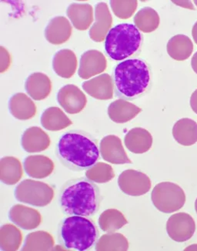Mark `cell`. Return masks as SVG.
<instances>
[{
    "label": "cell",
    "instance_id": "ffe728a7",
    "mask_svg": "<svg viewBox=\"0 0 197 251\" xmlns=\"http://www.w3.org/2000/svg\"><path fill=\"white\" fill-rule=\"evenodd\" d=\"M25 174L35 179H43L52 174L54 171V163L50 158L43 155H32L24 160Z\"/></svg>",
    "mask_w": 197,
    "mask_h": 251
},
{
    "label": "cell",
    "instance_id": "e0dca14e",
    "mask_svg": "<svg viewBox=\"0 0 197 251\" xmlns=\"http://www.w3.org/2000/svg\"><path fill=\"white\" fill-rule=\"evenodd\" d=\"M49 135L39 126H32L22 135L21 145L27 152H39L46 151L50 146Z\"/></svg>",
    "mask_w": 197,
    "mask_h": 251
},
{
    "label": "cell",
    "instance_id": "4dcf8cb0",
    "mask_svg": "<svg viewBox=\"0 0 197 251\" xmlns=\"http://www.w3.org/2000/svg\"><path fill=\"white\" fill-rule=\"evenodd\" d=\"M23 242V234L13 225H4L0 229V248L4 251H15L20 249Z\"/></svg>",
    "mask_w": 197,
    "mask_h": 251
},
{
    "label": "cell",
    "instance_id": "52a82bcc",
    "mask_svg": "<svg viewBox=\"0 0 197 251\" xmlns=\"http://www.w3.org/2000/svg\"><path fill=\"white\" fill-rule=\"evenodd\" d=\"M15 198L31 206H46L52 202L54 190L50 185L34 179H24L15 189Z\"/></svg>",
    "mask_w": 197,
    "mask_h": 251
},
{
    "label": "cell",
    "instance_id": "277c9868",
    "mask_svg": "<svg viewBox=\"0 0 197 251\" xmlns=\"http://www.w3.org/2000/svg\"><path fill=\"white\" fill-rule=\"evenodd\" d=\"M99 232L95 224L82 216L66 217L58 227V241L70 251H88L98 241Z\"/></svg>",
    "mask_w": 197,
    "mask_h": 251
},
{
    "label": "cell",
    "instance_id": "603a6c76",
    "mask_svg": "<svg viewBox=\"0 0 197 251\" xmlns=\"http://www.w3.org/2000/svg\"><path fill=\"white\" fill-rule=\"evenodd\" d=\"M67 14L78 30H86L94 21V9L90 4H70L67 8Z\"/></svg>",
    "mask_w": 197,
    "mask_h": 251
},
{
    "label": "cell",
    "instance_id": "4fadbf2b",
    "mask_svg": "<svg viewBox=\"0 0 197 251\" xmlns=\"http://www.w3.org/2000/svg\"><path fill=\"white\" fill-rule=\"evenodd\" d=\"M113 25V17L107 4L99 2L95 6V22L90 27V39L97 43H101L106 39Z\"/></svg>",
    "mask_w": 197,
    "mask_h": 251
},
{
    "label": "cell",
    "instance_id": "b9f144b4",
    "mask_svg": "<svg viewBox=\"0 0 197 251\" xmlns=\"http://www.w3.org/2000/svg\"><path fill=\"white\" fill-rule=\"evenodd\" d=\"M194 2H195L196 5H197V0H195V1H194Z\"/></svg>",
    "mask_w": 197,
    "mask_h": 251
},
{
    "label": "cell",
    "instance_id": "30bf717a",
    "mask_svg": "<svg viewBox=\"0 0 197 251\" xmlns=\"http://www.w3.org/2000/svg\"><path fill=\"white\" fill-rule=\"evenodd\" d=\"M57 101L63 110L70 114L80 113L87 103L83 92L74 84L66 85L59 90Z\"/></svg>",
    "mask_w": 197,
    "mask_h": 251
},
{
    "label": "cell",
    "instance_id": "484cf974",
    "mask_svg": "<svg viewBox=\"0 0 197 251\" xmlns=\"http://www.w3.org/2000/svg\"><path fill=\"white\" fill-rule=\"evenodd\" d=\"M167 50L171 58L177 61H184L191 56L194 44L190 37L186 35H176L169 40Z\"/></svg>",
    "mask_w": 197,
    "mask_h": 251
},
{
    "label": "cell",
    "instance_id": "3957f363",
    "mask_svg": "<svg viewBox=\"0 0 197 251\" xmlns=\"http://www.w3.org/2000/svg\"><path fill=\"white\" fill-rule=\"evenodd\" d=\"M152 76L150 66L144 59H125L113 70L115 95L125 100L139 99L150 90Z\"/></svg>",
    "mask_w": 197,
    "mask_h": 251
},
{
    "label": "cell",
    "instance_id": "4316f807",
    "mask_svg": "<svg viewBox=\"0 0 197 251\" xmlns=\"http://www.w3.org/2000/svg\"><path fill=\"white\" fill-rule=\"evenodd\" d=\"M24 175L21 162L14 156H4L0 160V179L6 185H14Z\"/></svg>",
    "mask_w": 197,
    "mask_h": 251
},
{
    "label": "cell",
    "instance_id": "ab89813d",
    "mask_svg": "<svg viewBox=\"0 0 197 251\" xmlns=\"http://www.w3.org/2000/svg\"><path fill=\"white\" fill-rule=\"evenodd\" d=\"M193 38H194V42L197 44V22L194 24L192 29Z\"/></svg>",
    "mask_w": 197,
    "mask_h": 251
},
{
    "label": "cell",
    "instance_id": "60d3db41",
    "mask_svg": "<svg viewBox=\"0 0 197 251\" xmlns=\"http://www.w3.org/2000/svg\"><path fill=\"white\" fill-rule=\"evenodd\" d=\"M195 210L197 213V200H196V202H195Z\"/></svg>",
    "mask_w": 197,
    "mask_h": 251
},
{
    "label": "cell",
    "instance_id": "d590c367",
    "mask_svg": "<svg viewBox=\"0 0 197 251\" xmlns=\"http://www.w3.org/2000/svg\"><path fill=\"white\" fill-rule=\"evenodd\" d=\"M1 49V58H0V62H1V65H0V73H4L9 69V66L11 63V57L9 55V52L7 50H5L3 47H0Z\"/></svg>",
    "mask_w": 197,
    "mask_h": 251
},
{
    "label": "cell",
    "instance_id": "836d02e7",
    "mask_svg": "<svg viewBox=\"0 0 197 251\" xmlns=\"http://www.w3.org/2000/svg\"><path fill=\"white\" fill-rule=\"evenodd\" d=\"M85 175L92 181L98 183H108L115 177L113 167L102 162H98L87 170Z\"/></svg>",
    "mask_w": 197,
    "mask_h": 251
},
{
    "label": "cell",
    "instance_id": "d6986e66",
    "mask_svg": "<svg viewBox=\"0 0 197 251\" xmlns=\"http://www.w3.org/2000/svg\"><path fill=\"white\" fill-rule=\"evenodd\" d=\"M124 144L131 152L142 154L151 149L152 136L149 131L144 128H133L125 134Z\"/></svg>",
    "mask_w": 197,
    "mask_h": 251
},
{
    "label": "cell",
    "instance_id": "d4e9b609",
    "mask_svg": "<svg viewBox=\"0 0 197 251\" xmlns=\"http://www.w3.org/2000/svg\"><path fill=\"white\" fill-rule=\"evenodd\" d=\"M172 136L180 145L185 147L194 145L197 142V123L192 119H180L174 124Z\"/></svg>",
    "mask_w": 197,
    "mask_h": 251
},
{
    "label": "cell",
    "instance_id": "f546056e",
    "mask_svg": "<svg viewBox=\"0 0 197 251\" xmlns=\"http://www.w3.org/2000/svg\"><path fill=\"white\" fill-rule=\"evenodd\" d=\"M54 245V239L50 233L40 230L32 232L26 236L22 251H50Z\"/></svg>",
    "mask_w": 197,
    "mask_h": 251
},
{
    "label": "cell",
    "instance_id": "e575fe53",
    "mask_svg": "<svg viewBox=\"0 0 197 251\" xmlns=\"http://www.w3.org/2000/svg\"><path fill=\"white\" fill-rule=\"evenodd\" d=\"M112 10L113 13L121 20H127L134 14L138 2L137 1H110Z\"/></svg>",
    "mask_w": 197,
    "mask_h": 251
},
{
    "label": "cell",
    "instance_id": "2e32d148",
    "mask_svg": "<svg viewBox=\"0 0 197 251\" xmlns=\"http://www.w3.org/2000/svg\"><path fill=\"white\" fill-rule=\"evenodd\" d=\"M72 30V25L66 17L56 16L46 27V40L52 45H61L70 40Z\"/></svg>",
    "mask_w": 197,
    "mask_h": 251
},
{
    "label": "cell",
    "instance_id": "ac0fdd59",
    "mask_svg": "<svg viewBox=\"0 0 197 251\" xmlns=\"http://www.w3.org/2000/svg\"><path fill=\"white\" fill-rule=\"evenodd\" d=\"M25 89L28 95L36 101L47 99L52 91V82L43 73H34L27 77Z\"/></svg>",
    "mask_w": 197,
    "mask_h": 251
},
{
    "label": "cell",
    "instance_id": "7a4b0ae2",
    "mask_svg": "<svg viewBox=\"0 0 197 251\" xmlns=\"http://www.w3.org/2000/svg\"><path fill=\"white\" fill-rule=\"evenodd\" d=\"M102 199L98 186L87 177H81L64 183L59 202L65 215L92 217L100 208Z\"/></svg>",
    "mask_w": 197,
    "mask_h": 251
},
{
    "label": "cell",
    "instance_id": "d6a6232c",
    "mask_svg": "<svg viewBox=\"0 0 197 251\" xmlns=\"http://www.w3.org/2000/svg\"><path fill=\"white\" fill-rule=\"evenodd\" d=\"M96 251H127L129 242L122 233H108L97 241Z\"/></svg>",
    "mask_w": 197,
    "mask_h": 251
},
{
    "label": "cell",
    "instance_id": "8d00e7d4",
    "mask_svg": "<svg viewBox=\"0 0 197 251\" xmlns=\"http://www.w3.org/2000/svg\"><path fill=\"white\" fill-rule=\"evenodd\" d=\"M174 4L182 6L183 8H187V9H192V10H195L194 5L192 2L190 1H172Z\"/></svg>",
    "mask_w": 197,
    "mask_h": 251
},
{
    "label": "cell",
    "instance_id": "8fae6325",
    "mask_svg": "<svg viewBox=\"0 0 197 251\" xmlns=\"http://www.w3.org/2000/svg\"><path fill=\"white\" fill-rule=\"evenodd\" d=\"M99 151L105 161L113 164L132 163L124 150L122 141L115 135H108L102 139L99 144Z\"/></svg>",
    "mask_w": 197,
    "mask_h": 251
},
{
    "label": "cell",
    "instance_id": "83f0119b",
    "mask_svg": "<svg viewBox=\"0 0 197 251\" xmlns=\"http://www.w3.org/2000/svg\"><path fill=\"white\" fill-rule=\"evenodd\" d=\"M41 124L43 128L49 131H59L72 125V121L61 109L56 106L47 108L42 113Z\"/></svg>",
    "mask_w": 197,
    "mask_h": 251
},
{
    "label": "cell",
    "instance_id": "6da1fadb",
    "mask_svg": "<svg viewBox=\"0 0 197 251\" xmlns=\"http://www.w3.org/2000/svg\"><path fill=\"white\" fill-rule=\"evenodd\" d=\"M56 154L65 167L75 172L87 171L100 159L97 140L86 131L79 129L67 131L60 136Z\"/></svg>",
    "mask_w": 197,
    "mask_h": 251
},
{
    "label": "cell",
    "instance_id": "9c48e42d",
    "mask_svg": "<svg viewBox=\"0 0 197 251\" xmlns=\"http://www.w3.org/2000/svg\"><path fill=\"white\" fill-rule=\"evenodd\" d=\"M196 230L194 218L187 213H177L169 218L167 231L172 241L183 243L191 239Z\"/></svg>",
    "mask_w": 197,
    "mask_h": 251
},
{
    "label": "cell",
    "instance_id": "9a60e30c",
    "mask_svg": "<svg viewBox=\"0 0 197 251\" xmlns=\"http://www.w3.org/2000/svg\"><path fill=\"white\" fill-rule=\"evenodd\" d=\"M84 91L90 97L99 100H107L113 98L114 83L113 77L107 74H101L82 85Z\"/></svg>",
    "mask_w": 197,
    "mask_h": 251
},
{
    "label": "cell",
    "instance_id": "5bb4252c",
    "mask_svg": "<svg viewBox=\"0 0 197 251\" xmlns=\"http://www.w3.org/2000/svg\"><path fill=\"white\" fill-rule=\"evenodd\" d=\"M9 218L16 226L25 230H34L42 222L40 212L22 204H16L11 207Z\"/></svg>",
    "mask_w": 197,
    "mask_h": 251
},
{
    "label": "cell",
    "instance_id": "8992f818",
    "mask_svg": "<svg viewBox=\"0 0 197 251\" xmlns=\"http://www.w3.org/2000/svg\"><path fill=\"white\" fill-rule=\"evenodd\" d=\"M151 200L158 210L171 214L183 208L186 203V194L176 183L162 182L152 190Z\"/></svg>",
    "mask_w": 197,
    "mask_h": 251
},
{
    "label": "cell",
    "instance_id": "1f68e13d",
    "mask_svg": "<svg viewBox=\"0 0 197 251\" xmlns=\"http://www.w3.org/2000/svg\"><path fill=\"white\" fill-rule=\"evenodd\" d=\"M135 25L142 32L150 33L160 25V19L157 12L151 7H144L135 15Z\"/></svg>",
    "mask_w": 197,
    "mask_h": 251
},
{
    "label": "cell",
    "instance_id": "7c38bea8",
    "mask_svg": "<svg viewBox=\"0 0 197 251\" xmlns=\"http://www.w3.org/2000/svg\"><path fill=\"white\" fill-rule=\"evenodd\" d=\"M107 67V60L100 51L90 50L82 54L78 75L83 79L102 74Z\"/></svg>",
    "mask_w": 197,
    "mask_h": 251
},
{
    "label": "cell",
    "instance_id": "5b68a950",
    "mask_svg": "<svg viewBox=\"0 0 197 251\" xmlns=\"http://www.w3.org/2000/svg\"><path fill=\"white\" fill-rule=\"evenodd\" d=\"M144 43L140 29L131 24H121L113 27L105 39L106 55L115 61L138 56Z\"/></svg>",
    "mask_w": 197,
    "mask_h": 251
},
{
    "label": "cell",
    "instance_id": "ba28073f",
    "mask_svg": "<svg viewBox=\"0 0 197 251\" xmlns=\"http://www.w3.org/2000/svg\"><path fill=\"white\" fill-rule=\"evenodd\" d=\"M118 185L123 194L132 197H140L149 192L152 183L147 174L129 169L120 174Z\"/></svg>",
    "mask_w": 197,
    "mask_h": 251
},
{
    "label": "cell",
    "instance_id": "7402d4cb",
    "mask_svg": "<svg viewBox=\"0 0 197 251\" xmlns=\"http://www.w3.org/2000/svg\"><path fill=\"white\" fill-rule=\"evenodd\" d=\"M52 68L59 76L70 79L77 68V58L75 52L68 49L58 51L52 59Z\"/></svg>",
    "mask_w": 197,
    "mask_h": 251
},
{
    "label": "cell",
    "instance_id": "f1b7e54d",
    "mask_svg": "<svg viewBox=\"0 0 197 251\" xmlns=\"http://www.w3.org/2000/svg\"><path fill=\"white\" fill-rule=\"evenodd\" d=\"M98 223L102 231L115 233L127 225L128 221L122 212L116 209H108L100 214Z\"/></svg>",
    "mask_w": 197,
    "mask_h": 251
},
{
    "label": "cell",
    "instance_id": "cb8c5ba5",
    "mask_svg": "<svg viewBox=\"0 0 197 251\" xmlns=\"http://www.w3.org/2000/svg\"><path fill=\"white\" fill-rule=\"evenodd\" d=\"M141 111V108L122 99L113 101L108 107L109 119L117 124L129 122Z\"/></svg>",
    "mask_w": 197,
    "mask_h": 251
},
{
    "label": "cell",
    "instance_id": "74e56055",
    "mask_svg": "<svg viewBox=\"0 0 197 251\" xmlns=\"http://www.w3.org/2000/svg\"><path fill=\"white\" fill-rule=\"evenodd\" d=\"M190 106L192 108L194 113L197 114V90L193 93L190 97Z\"/></svg>",
    "mask_w": 197,
    "mask_h": 251
},
{
    "label": "cell",
    "instance_id": "f35d334b",
    "mask_svg": "<svg viewBox=\"0 0 197 251\" xmlns=\"http://www.w3.org/2000/svg\"><path fill=\"white\" fill-rule=\"evenodd\" d=\"M191 66H192L194 72L197 74V52L193 56L192 60H191Z\"/></svg>",
    "mask_w": 197,
    "mask_h": 251
},
{
    "label": "cell",
    "instance_id": "44dd1931",
    "mask_svg": "<svg viewBox=\"0 0 197 251\" xmlns=\"http://www.w3.org/2000/svg\"><path fill=\"white\" fill-rule=\"evenodd\" d=\"M9 110L11 115L20 121H27L34 117L37 111L34 102L23 93H17L11 97Z\"/></svg>",
    "mask_w": 197,
    "mask_h": 251
}]
</instances>
